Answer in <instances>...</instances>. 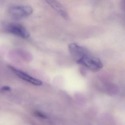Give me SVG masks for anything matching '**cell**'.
<instances>
[{
    "label": "cell",
    "mask_w": 125,
    "mask_h": 125,
    "mask_svg": "<svg viewBox=\"0 0 125 125\" xmlns=\"http://www.w3.org/2000/svg\"><path fill=\"white\" fill-rule=\"evenodd\" d=\"M8 68L19 77L23 80L37 86H40L42 84V82L41 80L31 76L21 70L16 68L12 66L9 65Z\"/></svg>",
    "instance_id": "obj_4"
},
{
    "label": "cell",
    "mask_w": 125,
    "mask_h": 125,
    "mask_svg": "<svg viewBox=\"0 0 125 125\" xmlns=\"http://www.w3.org/2000/svg\"><path fill=\"white\" fill-rule=\"evenodd\" d=\"M9 12L14 17L22 18L31 15L33 12V9L30 6L15 5L9 8Z\"/></svg>",
    "instance_id": "obj_2"
},
{
    "label": "cell",
    "mask_w": 125,
    "mask_h": 125,
    "mask_svg": "<svg viewBox=\"0 0 125 125\" xmlns=\"http://www.w3.org/2000/svg\"><path fill=\"white\" fill-rule=\"evenodd\" d=\"M2 90L5 91H10L11 90L9 86H4L2 87Z\"/></svg>",
    "instance_id": "obj_8"
},
{
    "label": "cell",
    "mask_w": 125,
    "mask_h": 125,
    "mask_svg": "<svg viewBox=\"0 0 125 125\" xmlns=\"http://www.w3.org/2000/svg\"><path fill=\"white\" fill-rule=\"evenodd\" d=\"M7 31L10 33L24 39H27L30 36V33L27 29L19 24L9 25L7 27Z\"/></svg>",
    "instance_id": "obj_3"
},
{
    "label": "cell",
    "mask_w": 125,
    "mask_h": 125,
    "mask_svg": "<svg viewBox=\"0 0 125 125\" xmlns=\"http://www.w3.org/2000/svg\"><path fill=\"white\" fill-rule=\"evenodd\" d=\"M69 52L76 60L86 55L90 54L88 50L85 48L77 44L76 43H72L68 46Z\"/></svg>",
    "instance_id": "obj_5"
},
{
    "label": "cell",
    "mask_w": 125,
    "mask_h": 125,
    "mask_svg": "<svg viewBox=\"0 0 125 125\" xmlns=\"http://www.w3.org/2000/svg\"><path fill=\"white\" fill-rule=\"evenodd\" d=\"M46 2L63 18L66 20L68 19L69 16L68 13L66 10L65 9L60 3L56 0H47Z\"/></svg>",
    "instance_id": "obj_6"
},
{
    "label": "cell",
    "mask_w": 125,
    "mask_h": 125,
    "mask_svg": "<svg viewBox=\"0 0 125 125\" xmlns=\"http://www.w3.org/2000/svg\"><path fill=\"white\" fill-rule=\"evenodd\" d=\"M35 114L36 115L42 118H47V116L46 115H44V114L41 112H39V111H36L35 112Z\"/></svg>",
    "instance_id": "obj_7"
},
{
    "label": "cell",
    "mask_w": 125,
    "mask_h": 125,
    "mask_svg": "<svg viewBox=\"0 0 125 125\" xmlns=\"http://www.w3.org/2000/svg\"><path fill=\"white\" fill-rule=\"evenodd\" d=\"M76 62L77 64L93 72L98 71L103 66V63L98 58L93 57L90 54L78 59Z\"/></svg>",
    "instance_id": "obj_1"
}]
</instances>
